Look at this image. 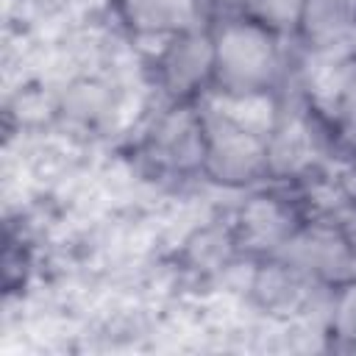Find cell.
<instances>
[{
    "label": "cell",
    "instance_id": "4",
    "mask_svg": "<svg viewBox=\"0 0 356 356\" xmlns=\"http://www.w3.org/2000/svg\"><path fill=\"white\" fill-rule=\"evenodd\" d=\"M300 19L312 42L334 47L356 19V0H306Z\"/></svg>",
    "mask_w": 356,
    "mask_h": 356
},
{
    "label": "cell",
    "instance_id": "5",
    "mask_svg": "<svg viewBox=\"0 0 356 356\" xmlns=\"http://www.w3.org/2000/svg\"><path fill=\"white\" fill-rule=\"evenodd\" d=\"M128 22L142 33L186 28L195 17V0H122Z\"/></svg>",
    "mask_w": 356,
    "mask_h": 356
},
{
    "label": "cell",
    "instance_id": "3",
    "mask_svg": "<svg viewBox=\"0 0 356 356\" xmlns=\"http://www.w3.org/2000/svg\"><path fill=\"white\" fill-rule=\"evenodd\" d=\"M214 64V44L200 33L178 36L164 56V81L172 92H189Z\"/></svg>",
    "mask_w": 356,
    "mask_h": 356
},
{
    "label": "cell",
    "instance_id": "2",
    "mask_svg": "<svg viewBox=\"0 0 356 356\" xmlns=\"http://www.w3.org/2000/svg\"><path fill=\"white\" fill-rule=\"evenodd\" d=\"M206 164L211 175L220 181L228 184L250 181L267 164V147L261 145V136L239 128L236 122L214 111V120L209 122Z\"/></svg>",
    "mask_w": 356,
    "mask_h": 356
},
{
    "label": "cell",
    "instance_id": "9",
    "mask_svg": "<svg viewBox=\"0 0 356 356\" xmlns=\"http://www.w3.org/2000/svg\"><path fill=\"white\" fill-rule=\"evenodd\" d=\"M348 75H350V64L345 61V56L339 50L337 53L323 50L314 58H309V67H306L309 89L314 92V97L320 103H337Z\"/></svg>",
    "mask_w": 356,
    "mask_h": 356
},
{
    "label": "cell",
    "instance_id": "11",
    "mask_svg": "<svg viewBox=\"0 0 356 356\" xmlns=\"http://www.w3.org/2000/svg\"><path fill=\"white\" fill-rule=\"evenodd\" d=\"M159 150L164 153L167 161L172 164H192L200 153V131L186 114H175L164 120L159 131Z\"/></svg>",
    "mask_w": 356,
    "mask_h": 356
},
{
    "label": "cell",
    "instance_id": "16",
    "mask_svg": "<svg viewBox=\"0 0 356 356\" xmlns=\"http://www.w3.org/2000/svg\"><path fill=\"white\" fill-rule=\"evenodd\" d=\"M220 3H228V6H234V3H242V0H220Z\"/></svg>",
    "mask_w": 356,
    "mask_h": 356
},
{
    "label": "cell",
    "instance_id": "8",
    "mask_svg": "<svg viewBox=\"0 0 356 356\" xmlns=\"http://www.w3.org/2000/svg\"><path fill=\"white\" fill-rule=\"evenodd\" d=\"M242 228H245V236L256 248H273V245H281L286 239L289 217L275 200L256 197L242 211Z\"/></svg>",
    "mask_w": 356,
    "mask_h": 356
},
{
    "label": "cell",
    "instance_id": "14",
    "mask_svg": "<svg viewBox=\"0 0 356 356\" xmlns=\"http://www.w3.org/2000/svg\"><path fill=\"white\" fill-rule=\"evenodd\" d=\"M334 323H337V331L348 339H356V284H350L342 298L337 300V309H334Z\"/></svg>",
    "mask_w": 356,
    "mask_h": 356
},
{
    "label": "cell",
    "instance_id": "6",
    "mask_svg": "<svg viewBox=\"0 0 356 356\" xmlns=\"http://www.w3.org/2000/svg\"><path fill=\"white\" fill-rule=\"evenodd\" d=\"M289 259L295 264L309 267L323 275H342L350 264V253H348L345 242L325 231H314V234L295 239L289 245Z\"/></svg>",
    "mask_w": 356,
    "mask_h": 356
},
{
    "label": "cell",
    "instance_id": "1",
    "mask_svg": "<svg viewBox=\"0 0 356 356\" xmlns=\"http://www.w3.org/2000/svg\"><path fill=\"white\" fill-rule=\"evenodd\" d=\"M214 64L228 86L250 92L275 72L273 39L256 25H228L214 44Z\"/></svg>",
    "mask_w": 356,
    "mask_h": 356
},
{
    "label": "cell",
    "instance_id": "13",
    "mask_svg": "<svg viewBox=\"0 0 356 356\" xmlns=\"http://www.w3.org/2000/svg\"><path fill=\"white\" fill-rule=\"evenodd\" d=\"M250 3H253V11L259 19L278 25V28L300 19L303 6H306V0H250Z\"/></svg>",
    "mask_w": 356,
    "mask_h": 356
},
{
    "label": "cell",
    "instance_id": "15",
    "mask_svg": "<svg viewBox=\"0 0 356 356\" xmlns=\"http://www.w3.org/2000/svg\"><path fill=\"white\" fill-rule=\"evenodd\" d=\"M337 103H339L342 117H345L350 125H356V70H350V75H348V81H345V86H342Z\"/></svg>",
    "mask_w": 356,
    "mask_h": 356
},
{
    "label": "cell",
    "instance_id": "10",
    "mask_svg": "<svg viewBox=\"0 0 356 356\" xmlns=\"http://www.w3.org/2000/svg\"><path fill=\"white\" fill-rule=\"evenodd\" d=\"M214 111L220 117L236 122L239 128L256 134V136L270 131V122H273V103L267 97H261V95H253V92L222 97V100H217Z\"/></svg>",
    "mask_w": 356,
    "mask_h": 356
},
{
    "label": "cell",
    "instance_id": "7",
    "mask_svg": "<svg viewBox=\"0 0 356 356\" xmlns=\"http://www.w3.org/2000/svg\"><path fill=\"white\" fill-rule=\"evenodd\" d=\"M312 156H314V145L303 122L289 120L273 131V139L267 147V164L275 172H298L309 164Z\"/></svg>",
    "mask_w": 356,
    "mask_h": 356
},
{
    "label": "cell",
    "instance_id": "12",
    "mask_svg": "<svg viewBox=\"0 0 356 356\" xmlns=\"http://www.w3.org/2000/svg\"><path fill=\"white\" fill-rule=\"evenodd\" d=\"M256 289H259L261 300L270 306H292L300 298V286H298L295 275L289 270H281V267L261 273L256 278Z\"/></svg>",
    "mask_w": 356,
    "mask_h": 356
}]
</instances>
